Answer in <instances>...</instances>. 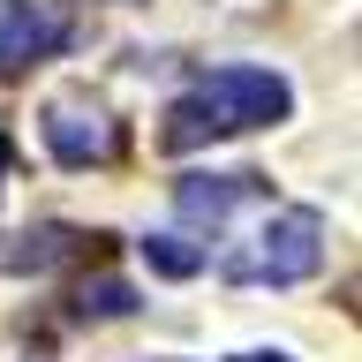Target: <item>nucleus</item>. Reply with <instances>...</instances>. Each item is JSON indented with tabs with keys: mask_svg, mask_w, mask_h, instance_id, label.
Segmentation results:
<instances>
[{
	"mask_svg": "<svg viewBox=\"0 0 362 362\" xmlns=\"http://www.w3.org/2000/svg\"><path fill=\"white\" fill-rule=\"evenodd\" d=\"M197 106L211 113V129H219V136H234V129L287 121V113H294V90H287V76H279V68L234 61V68H211V76L197 83Z\"/></svg>",
	"mask_w": 362,
	"mask_h": 362,
	"instance_id": "obj_2",
	"label": "nucleus"
},
{
	"mask_svg": "<svg viewBox=\"0 0 362 362\" xmlns=\"http://www.w3.org/2000/svg\"><path fill=\"white\" fill-rule=\"evenodd\" d=\"M234 362H287V355H234Z\"/></svg>",
	"mask_w": 362,
	"mask_h": 362,
	"instance_id": "obj_10",
	"label": "nucleus"
},
{
	"mask_svg": "<svg viewBox=\"0 0 362 362\" xmlns=\"http://www.w3.org/2000/svg\"><path fill=\"white\" fill-rule=\"evenodd\" d=\"M211 113L197 106V90H189V98H174V106H166V144H174V151H189V144H211Z\"/></svg>",
	"mask_w": 362,
	"mask_h": 362,
	"instance_id": "obj_7",
	"label": "nucleus"
},
{
	"mask_svg": "<svg viewBox=\"0 0 362 362\" xmlns=\"http://www.w3.org/2000/svg\"><path fill=\"white\" fill-rule=\"evenodd\" d=\"M61 45V23L45 16V0H0V76H23Z\"/></svg>",
	"mask_w": 362,
	"mask_h": 362,
	"instance_id": "obj_3",
	"label": "nucleus"
},
{
	"mask_svg": "<svg viewBox=\"0 0 362 362\" xmlns=\"http://www.w3.org/2000/svg\"><path fill=\"white\" fill-rule=\"evenodd\" d=\"M76 310H83V317H129L136 294H129V279H90V287L76 294Z\"/></svg>",
	"mask_w": 362,
	"mask_h": 362,
	"instance_id": "obj_9",
	"label": "nucleus"
},
{
	"mask_svg": "<svg viewBox=\"0 0 362 362\" xmlns=\"http://www.w3.org/2000/svg\"><path fill=\"white\" fill-rule=\"evenodd\" d=\"M113 144H121V136H113V121L98 106H53L45 113V151L61 158V166H98V158H113Z\"/></svg>",
	"mask_w": 362,
	"mask_h": 362,
	"instance_id": "obj_4",
	"label": "nucleus"
},
{
	"mask_svg": "<svg viewBox=\"0 0 362 362\" xmlns=\"http://www.w3.org/2000/svg\"><path fill=\"white\" fill-rule=\"evenodd\" d=\"M325 264V219H317L310 204H294L279 219L242 249V257H226V279H257V287H294V279H310Z\"/></svg>",
	"mask_w": 362,
	"mask_h": 362,
	"instance_id": "obj_1",
	"label": "nucleus"
},
{
	"mask_svg": "<svg viewBox=\"0 0 362 362\" xmlns=\"http://www.w3.org/2000/svg\"><path fill=\"white\" fill-rule=\"evenodd\" d=\"M144 264L166 272V279H197V272H204V249L189 242V234H151V242H144Z\"/></svg>",
	"mask_w": 362,
	"mask_h": 362,
	"instance_id": "obj_6",
	"label": "nucleus"
},
{
	"mask_svg": "<svg viewBox=\"0 0 362 362\" xmlns=\"http://www.w3.org/2000/svg\"><path fill=\"white\" fill-rule=\"evenodd\" d=\"M249 197H257V174H189V181H174V204L189 219H211V226Z\"/></svg>",
	"mask_w": 362,
	"mask_h": 362,
	"instance_id": "obj_5",
	"label": "nucleus"
},
{
	"mask_svg": "<svg viewBox=\"0 0 362 362\" xmlns=\"http://www.w3.org/2000/svg\"><path fill=\"white\" fill-rule=\"evenodd\" d=\"M0 174H8V144H0Z\"/></svg>",
	"mask_w": 362,
	"mask_h": 362,
	"instance_id": "obj_11",
	"label": "nucleus"
},
{
	"mask_svg": "<svg viewBox=\"0 0 362 362\" xmlns=\"http://www.w3.org/2000/svg\"><path fill=\"white\" fill-rule=\"evenodd\" d=\"M61 226H38V234H16V249H8V264H16V272H45V264H53V257H61Z\"/></svg>",
	"mask_w": 362,
	"mask_h": 362,
	"instance_id": "obj_8",
	"label": "nucleus"
}]
</instances>
